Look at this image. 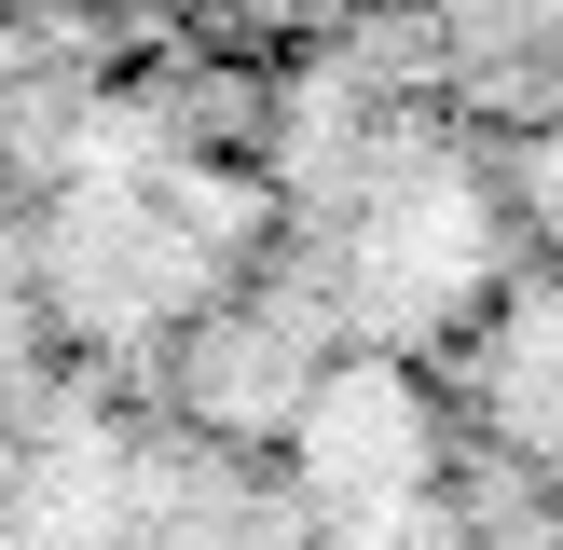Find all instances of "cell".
<instances>
[{
    "label": "cell",
    "instance_id": "1",
    "mask_svg": "<svg viewBox=\"0 0 563 550\" xmlns=\"http://www.w3.org/2000/svg\"><path fill=\"white\" fill-rule=\"evenodd\" d=\"M302 468H317V495L344 522L385 509V495H412V413H399V385H385V372L317 385V413H302Z\"/></svg>",
    "mask_w": 563,
    "mask_h": 550
}]
</instances>
